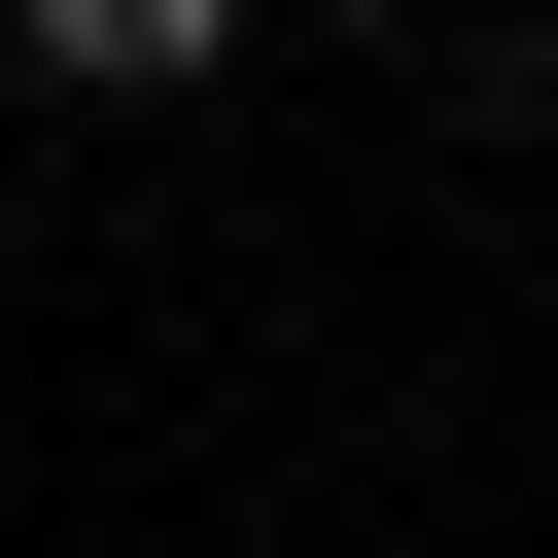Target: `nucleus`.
Listing matches in <instances>:
<instances>
[{"instance_id":"f257e3e1","label":"nucleus","mask_w":558,"mask_h":558,"mask_svg":"<svg viewBox=\"0 0 558 558\" xmlns=\"http://www.w3.org/2000/svg\"><path fill=\"white\" fill-rule=\"evenodd\" d=\"M0 35H35V70H70V105H174V70H209V35H244V0H0Z\"/></svg>"}]
</instances>
